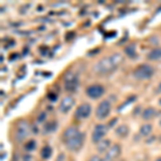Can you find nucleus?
<instances>
[{
    "mask_svg": "<svg viewBox=\"0 0 161 161\" xmlns=\"http://www.w3.org/2000/svg\"><path fill=\"white\" fill-rule=\"evenodd\" d=\"M65 86L68 91H74L78 86V78L71 72H68L65 76Z\"/></svg>",
    "mask_w": 161,
    "mask_h": 161,
    "instance_id": "nucleus-6",
    "label": "nucleus"
},
{
    "mask_svg": "<svg viewBox=\"0 0 161 161\" xmlns=\"http://www.w3.org/2000/svg\"><path fill=\"white\" fill-rule=\"evenodd\" d=\"M147 58L151 60H158L161 58V48H155V50H151L147 55Z\"/></svg>",
    "mask_w": 161,
    "mask_h": 161,
    "instance_id": "nucleus-15",
    "label": "nucleus"
},
{
    "mask_svg": "<svg viewBox=\"0 0 161 161\" xmlns=\"http://www.w3.org/2000/svg\"><path fill=\"white\" fill-rule=\"evenodd\" d=\"M120 151H121V148H120V145L118 144H115L113 146H111L107 151L105 153L104 155V158H103V161H112L114 160L115 158H117L118 156L120 155Z\"/></svg>",
    "mask_w": 161,
    "mask_h": 161,
    "instance_id": "nucleus-8",
    "label": "nucleus"
},
{
    "mask_svg": "<svg viewBox=\"0 0 161 161\" xmlns=\"http://www.w3.org/2000/svg\"><path fill=\"white\" fill-rule=\"evenodd\" d=\"M151 130H153V127H151V125H149V123H145V125H143L142 127H141L140 129V133L141 135H148L149 133L151 132Z\"/></svg>",
    "mask_w": 161,
    "mask_h": 161,
    "instance_id": "nucleus-17",
    "label": "nucleus"
},
{
    "mask_svg": "<svg viewBox=\"0 0 161 161\" xmlns=\"http://www.w3.org/2000/svg\"><path fill=\"white\" fill-rule=\"evenodd\" d=\"M90 112H91V107H90L88 103H83L80 107L76 109L75 111V116L78 118H87L90 115Z\"/></svg>",
    "mask_w": 161,
    "mask_h": 161,
    "instance_id": "nucleus-9",
    "label": "nucleus"
},
{
    "mask_svg": "<svg viewBox=\"0 0 161 161\" xmlns=\"http://www.w3.org/2000/svg\"><path fill=\"white\" fill-rule=\"evenodd\" d=\"M107 127L105 125H102V123L96 125V127H95V129H94V132H92V135H91L92 142L98 144L101 140H103V136L107 134Z\"/></svg>",
    "mask_w": 161,
    "mask_h": 161,
    "instance_id": "nucleus-5",
    "label": "nucleus"
},
{
    "mask_svg": "<svg viewBox=\"0 0 161 161\" xmlns=\"http://www.w3.org/2000/svg\"><path fill=\"white\" fill-rule=\"evenodd\" d=\"M73 104H74V99L72 97H66V98H63L61 100L60 104H59V111L63 114L68 113L72 109Z\"/></svg>",
    "mask_w": 161,
    "mask_h": 161,
    "instance_id": "nucleus-10",
    "label": "nucleus"
},
{
    "mask_svg": "<svg viewBox=\"0 0 161 161\" xmlns=\"http://www.w3.org/2000/svg\"><path fill=\"white\" fill-rule=\"evenodd\" d=\"M158 91L161 92V83L159 84V85H158Z\"/></svg>",
    "mask_w": 161,
    "mask_h": 161,
    "instance_id": "nucleus-25",
    "label": "nucleus"
},
{
    "mask_svg": "<svg viewBox=\"0 0 161 161\" xmlns=\"http://www.w3.org/2000/svg\"><path fill=\"white\" fill-rule=\"evenodd\" d=\"M156 161H161V157H159V158H157V160Z\"/></svg>",
    "mask_w": 161,
    "mask_h": 161,
    "instance_id": "nucleus-26",
    "label": "nucleus"
},
{
    "mask_svg": "<svg viewBox=\"0 0 161 161\" xmlns=\"http://www.w3.org/2000/svg\"><path fill=\"white\" fill-rule=\"evenodd\" d=\"M36 142H34V140H31V141H29V142L27 143V144L25 145V149L26 151H34V148H36Z\"/></svg>",
    "mask_w": 161,
    "mask_h": 161,
    "instance_id": "nucleus-20",
    "label": "nucleus"
},
{
    "mask_svg": "<svg viewBox=\"0 0 161 161\" xmlns=\"http://www.w3.org/2000/svg\"><path fill=\"white\" fill-rule=\"evenodd\" d=\"M156 114H157V112H156V110L154 109V107H147V109H145L144 111L142 112V117L144 118L145 120H149L155 117Z\"/></svg>",
    "mask_w": 161,
    "mask_h": 161,
    "instance_id": "nucleus-13",
    "label": "nucleus"
},
{
    "mask_svg": "<svg viewBox=\"0 0 161 161\" xmlns=\"http://www.w3.org/2000/svg\"><path fill=\"white\" fill-rule=\"evenodd\" d=\"M125 54L130 58H134L136 56L135 52V44H129L125 47Z\"/></svg>",
    "mask_w": 161,
    "mask_h": 161,
    "instance_id": "nucleus-14",
    "label": "nucleus"
},
{
    "mask_svg": "<svg viewBox=\"0 0 161 161\" xmlns=\"http://www.w3.org/2000/svg\"><path fill=\"white\" fill-rule=\"evenodd\" d=\"M84 138H85V135H84L83 133H80L78 136H75V138L66 141V145H67L68 149H69V151H78L84 143Z\"/></svg>",
    "mask_w": 161,
    "mask_h": 161,
    "instance_id": "nucleus-4",
    "label": "nucleus"
},
{
    "mask_svg": "<svg viewBox=\"0 0 161 161\" xmlns=\"http://www.w3.org/2000/svg\"><path fill=\"white\" fill-rule=\"evenodd\" d=\"M80 133L81 132L78 131V129L76 127H69L65 131V133H63V140H65V142L68 140H71V139L78 136Z\"/></svg>",
    "mask_w": 161,
    "mask_h": 161,
    "instance_id": "nucleus-11",
    "label": "nucleus"
},
{
    "mask_svg": "<svg viewBox=\"0 0 161 161\" xmlns=\"http://www.w3.org/2000/svg\"><path fill=\"white\" fill-rule=\"evenodd\" d=\"M56 161H65V155H63V154H60V155L57 157Z\"/></svg>",
    "mask_w": 161,
    "mask_h": 161,
    "instance_id": "nucleus-24",
    "label": "nucleus"
},
{
    "mask_svg": "<svg viewBox=\"0 0 161 161\" xmlns=\"http://www.w3.org/2000/svg\"><path fill=\"white\" fill-rule=\"evenodd\" d=\"M110 145H111V141L107 140V139H103L100 142L97 144V151L99 153H104V151H107V149L110 148Z\"/></svg>",
    "mask_w": 161,
    "mask_h": 161,
    "instance_id": "nucleus-12",
    "label": "nucleus"
},
{
    "mask_svg": "<svg viewBox=\"0 0 161 161\" xmlns=\"http://www.w3.org/2000/svg\"><path fill=\"white\" fill-rule=\"evenodd\" d=\"M88 161H103V159L100 157V156H92Z\"/></svg>",
    "mask_w": 161,
    "mask_h": 161,
    "instance_id": "nucleus-21",
    "label": "nucleus"
},
{
    "mask_svg": "<svg viewBox=\"0 0 161 161\" xmlns=\"http://www.w3.org/2000/svg\"><path fill=\"white\" fill-rule=\"evenodd\" d=\"M56 128H57V123H56V121H50V123L45 125L44 129H45L47 132H52V131H54V130H56Z\"/></svg>",
    "mask_w": 161,
    "mask_h": 161,
    "instance_id": "nucleus-19",
    "label": "nucleus"
},
{
    "mask_svg": "<svg viewBox=\"0 0 161 161\" xmlns=\"http://www.w3.org/2000/svg\"><path fill=\"white\" fill-rule=\"evenodd\" d=\"M154 69L149 65H142L138 67L133 72V75L136 80H148L153 76Z\"/></svg>",
    "mask_w": 161,
    "mask_h": 161,
    "instance_id": "nucleus-2",
    "label": "nucleus"
},
{
    "mask_svg": "<svg viewBox=\"0 0 161 161\" xmlns=\"http://www.w3.org/2000/svg\"><path fill=\"white\" fill-rule=\"evenodd\" d=\"M47 97H48V99H50V101H56L57 100V95H55V94H50Z\"/></svg>",
    "mask_w": 161,
    "mask_h": 161,
    "instance_id": "nucleus-23",
    "label": "nucleus"
},
{
    "mask_svg": "<svg viewBox=\"0 0 161 161\" xmlns=\"http://www.w3.org/2000/svg\"><path fill=\"white\" fill-rule=\"evenodd\" d=\"M52 156V148L50 146H44L41 149V157L43 159H48Z\"/></svg>",
    "mask_w": 161,
    "mask_h": 161,
    "instance_id": "nucleus-18",
    "label": "nucleus"
},
{
    "mask_svg": "<svg viewBox=\"0 0 161 161\" xmlns=\"http://www.w3.org/2000/svg\"><path fill=\"white\" fill-rule=\"evenodd\" d=\"M104 94V87L101 85H91L86 88V95L91 99H98Z\"/></svg>",
    "mask_w": 161,
    "mask_h": 161,
    "instance_id": "nucleus-7",
    "label": "nucleus"
},
{
    "mask_svg": "<svg viewBox=\"0 0 161 161\" xmlns=\"http://www.w3.org/2000/svg\"><path fill=\"white\" fill-rule=\"evenodd\" d=\"M159 103H160V105H161V99H160V100H159Z\"/></svg>",
    "mask_w": 161,
    "mask_h": 161,
    "instance_id": "nucleus-27",
    "label": "nucleus"
},
{
    "mask_svg": "<svg viewBox=\"0 0 161 161\" xmlns=\"http://www.w3.org/2000/svg\"><path fill=\"white\" fill-rule=\"evenodd\" d=\"M123 61V55L119 54V53H115V54H112L111 56L100 59L95 65L94 70L99 74H107L114 71L116 68L119 67Z\"/></svg>",
    "mask_w": 161,
    "mask_h": 161,
    "instance_id": "nucleus-1",
    "label": "nucleus"
},
{
    "mask_svg": "<svg viewBox=\"0 0 161 161\" xmlns=\"http://www.w3.org/2000/svg\"><path fill=\"white\" fill-rule=\"evenodd\" d=\"M115 132L118 136H120V138H125V136H127L128 133H129V128H128L126 125H121L116 129Z\"/></svg>",
    "mask_w": 161,
    "mask_h": 161,
    "instance_id": "nucleus-16",
    "label": "nucleus"
},
{
    "mask_svg": "<svg viewBox=\"0 0 161 161\" xmlns=\"http://www.w3.org/2000/svg\"><path fill=\"white\" fill-rule=\"evenodd\" d=\"M45 117H46V114L45 113H41L40 115H39V117H38V121L39 123H42V121H44V119H45Z\"/></svg>",
    "mask_w": 161,
    "mask_h": 161,
    "instance_id": "nucleus-22",
    "label": "nucleus"
},
{
    "mask_svg": "<svg viewBox=\"0 0 161 161\" xmlns=\"http://www.w3.org/2000/svg\"><path fill=\"white\" fill-rule=\"evenodd\" d=\"M110 112H111V103L107 100H103L97 107L96 116L99 119H104L105 117L109 116Z\"/></svg>",
    "mask_w": 161,
    "mask_h": 161,
    "instance_id": "nucleus-3",
    "label": "nucleus"
}]
</instances>
